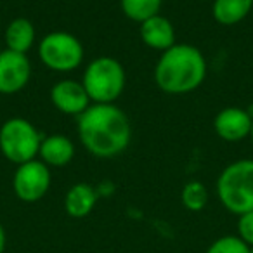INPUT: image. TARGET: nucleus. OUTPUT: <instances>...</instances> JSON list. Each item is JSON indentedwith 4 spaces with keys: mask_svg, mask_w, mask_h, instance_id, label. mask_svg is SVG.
<instances>
[{
    "mask_svg": "<svg viewBox=\"0 0 253 253\" xmlns=\"http://www.w3.org/2000/svg\"><path fill=\"white\" fill-rule=\"evenodd\" d=\"M82 146L95 158L122 155L132 139V125L126 113L116 104H90L77 120Z\"/></svg>",
    "mask_w": 253,
    "mask_h": 253,
    "instance_id": "obj_1",
    "label": "nucleus"
},
{
    "mask_svg": "<svg viewBox=\"0 0 253 253\" xmlns=\"http://www.w3.org/2000/svg\"><path fill=\"white\" fill-rule=\"evenodd\" d=\"M207 73V59L198 47L191 43H175L162 52L153 78L165 94L184 95L201 87Z\"/></svg>",
    "mask_w": 253,
    "mask_h": 253,
    "instance_id": "obj_2",
    "label": "nucleus"
},
{
    "mask_svg": "<svg viewBox=\"0 0 253 253\" xmlns=\"http://www.w3.org/2000/svg\"><path fill=\"white\" fill-rule=\"evenodd\" d=\"M220 205L234 215L253 210V158L229 163L215 182Z\"/></svg>",
    "mask_w": 253,
    "mask_h": 253,
    "instance_id": "obj_3",
    "label": "nucleus"
},
{
    "mask_svg": "<svg viewBox=\"0 0 253 253\" xmlns=\"http://www.w3.org/2000/svg\"><path fill=\"white\" fill-rule=\"evenodd\" d=\"M82 84L92 104H115L125 90V68L115 57L99 56L85 66Z\"/></svg>",
    "mask_w": 253,
    "mask_h": 253,
    "instance_id": "obj_4",
    "label": "nucleus"
},
{
    "mask_svg": "<svg viewBox=\"0 0 253 253\" xmlns=\"http://www.w3.org/2000/svg\"><path fill=\"white\" fill-rule=\"evenodd\" d=\"M45 135L30 120L14 116L0 126V153L7 162L23 165L37 160Z\"/></svg>",
    "mask_w": 253,
    "mask_h": 253,
    "instance_id": "obj_5",
    "label": "nucleus"
},
{
    "mask_svg": "<svg viewBox=\"0 0 253 253\" xmlns=\"http://www.w3.org/2000/svg\"><path fill=\"white\" fill-rule=\"evenodd\" d=\"M82 42L68 32H50L39 42V59L56 73H70L84 63Z\"/></svg>",
    "mask_w": 253,
    "mask_h": 253,
    "instance_id": "obj_6",
    "label": "nucleus"
},
{
    "mask_svg": "<svg viewBox=\"0 0 253 253\" xmlns=\"http://www.w3.org/2000/svg\"><path fill=\"white\" fill-rule=\"evenodd\" d=\"M50 169L40 160L18 165L12 177V191L23 203H37L50 189Z\"/></svg>",
    "mask_w": 253,
    "mask_h": 253,
    "instance_id": "obj_7",
    "label": "nucleus"
},
{
    "mask_svg": "<svg viewBox=\"0 0 253 253\" xmlns=\"http://www.w3.org/2000/svg\"><path fill=\"white\" fill-rule=\"evenodd\" d=\"M32 78V63L28 54L0 50V94L12 95L21 92Z\"/></svg>",
    "mask_w": 253,
    "mask_h": 253,
    "instance_id": "obj_8",
    "label": "nucleus"
},
{
    "mask_svg": "<svg viewBox=\"0 0 253 253\" xmlns=\"http://www.w3.org/2000/svg\"><path fill=\"white\" fill-rule=\"evenodd\" d=\"M49 95L50 102L57 111L68 116H77V118L92 104L84 84L70 78L56 82Z\"/></svg>",
    "mask_w": 253,
    "mask_h": 253,
    "instance_id": "obj_9",
    "label": "nucleus"
},
{
    "mask_svg": "<svg viewBox=\"0 0 253 253\" xmlns=\"http://www.w3.org/2000/svg\"><path fill=\"white\" fill-rule=\"evenodd\" d=\"M253 118L248 109L239 106H227L220 109L213 120V130L225 142H241L252 134Z\"/></svg>",
    "mask_w": 253,
    "mask_h": 253,
    "instance_id": "obj_10",
    "label": "nucleus"
},
{
    "mask_svg": "<svg viewBox=\"0 0 253 253\" xmlns=\"http://www.w3.org/2000/svg\"><path fill=\"white\" fill-rule=\"evenodd\" d=\"M139 35L144 45L153 50L165 52L172 45H175V28L172 21L162 14H156L153 18L146 19L139 25Z\"/></svg>",
    "mask_w": 253,
    "mask_h": 253,
    "instance_id": "obj_11",
    "label": "nucleus"
},
{
    "mask_svg": "<svg viewBox=\"0 0 253 253\" xmlns=\"http://www.w3.org/2000/svg\"><path fill=\"white\" fill-rule=\"evenodd\" d=\"M75 144L68 135L64 134H52L45 135L40 144L39 158L47 167H54V169H63V167L70 165L71 160L75 158Z\"/></svg>",
    "mask_w": 253,
    "mask_h": 253,
    "instance_id": "obj_12",
    "label": "nucleus"
},
{
    "mask_svg": "<svg viewBox=\"0 0 253 253\" xmlns=\"http://www.w3.org/2000/svg\"><path fill=\"white\" fill-rule=\"evenodd\" d=\"M99 200L97 187L87 182H78L71 186L64 194V211L71 218H85L92 213Z\"/></svg>",
    "mask_w": 253,
    "mask_h": 253,
    "instance_id": "obj_13",
    "label": "nucleus"
},
{
    "mask_svg": "<svg viewBox=\"0 0 253 253\" xmlns=\"http://www.w3.org/2000/svg\"><path fill=\"white\" fill-rule=\"evenodd\" d=\"M5 39V49L14 50L19 54H28L32 47L35 45L37 32L35 26L30 19L26 18H16L7 25L4 33Z\"/></svg>",
    "mask_w": 253,
    "mask_h": 253,
    "instance_id": "obj_14",
    "label": "nucleus"
},
{
    "mask_svg": "<svg viewBox=\"0 0 253 253\" xmlns=\"http://www.w3.org/2000/svg\"><path fill=\"white\" fill-rule=\"evenodd\" d=\"M253 9L252 0H213L211 14L222 26H234L248 18Z\"/></svg>",
    "mask_w": 253,
    "mask_h": 253,
    "instance_id": "obj_15",
    "label": "nucleus"
},
{
    "mask_svg": "<svg viewBox=\"0 0 253 253\" xmlns=\"http://www.w3.org/2000/svg\"><path fill=\"white\" fill-rule=\"evenodd\" d=\"M163 0H120L123 16L134 23H144L146 19L160 14Z\"/></svg>",
    "mask_w": 253,
    "mask_h": 253,
    "instance_id": "obj_16",
    "label": "nucleus"
},
{
    "mask_svg": "<svg viewBox=\"0 0 253 253\" xmlns=\"http://www.w3.org/2000/svg\"><path fill=\"white\" fill-rule=\"evenodd\" d=\"M208 200H210V193H208L207 186L200 180L187 182L180 193V201H182L184 208L189 211H201L208 205Z\"/></svg>",
    "mask_w": 253,
    "mask_h": 253,
    "instance_id": "obj_17",
    "label": "nucleus"
},
{
    "mask_svg": "<svg viewBox=\"0 0 253 253\" xmlns=\"http://www.w3.org/2000/svg\"><path fill=\"white\" fill-rule=\"evenodd\" d=\"M205 253H250V246L238 234H227L215 239Z\"/></svg>",
    "mask_w": 253,
    "mask_h": 253,
    "instance_id": "obj_18",
    "label": "nucleus"
},
{
    "mask_svg": "<svg viewBox=\"0 0 253 253\" xmlns=\"http://www.w3.org/2000/svg\"><path fill=\"white\" fill-rule=\"evenodd\" d=\"M238 238L248 246H253V210L238 215Z\"/></svg>",
    "mask_w": 253,
    "mask_h": 253,
    "instance_id": "obj_19",
    "label": "nucleus"
},
{
    "mask_svg": "<svg viewBox=\"0 0 253 253\" xmlns=\"http://www.w3.org/2000/svg\"><path fill=\"white\" fill-rule=\"evenodd\" d=\"M5 245H7V236H5L4 225L0 224V253H4V252H5Z\"/></svg>",
    "mask_w": 253,
    "mask_h": 253,
    "instance_id": "obj_20",
    "label": "nucleus"
},
{
    "mask_svg": "<svg viewBox=\"0 0 253 253\" xmlns=\"http://www.w3.org/2000/svg\"><path fill=\"white\" fill-rule=\"evenodd\" d=\"M250 137H252V142H253V125H252V134H250Z\"/></svg>",
    "mask_w": 253,
    "mask_h": 253,
    "instance_id": "obj_21",
    "label": "nucleus"
},
{
    "mask_svg": "<svg viewBox=\"0 0 253 253\" xmlns=\"http://www.w3.org/2000/svg\"><path fill=\"white\" fill-rule=\"evenodd\" d=\"M250 253H253V246H250Z\"/></svg>",
    "mask_w": 253,
    "mask_h": 253,
    "instance_id": "obj_22",
    "label": "nucleus"
},
{
    "mask_svg": "<svg viewBox=\"0 0 253 253\" xmlns=\"http://www.w3.org/2000/svg\"><path fill=\"white\" fill-rule=\"evenodd\" d=\"M252 2H253V0H252Z\"/></svg>",
    "mask_w": 253,
    "mask_h": 253,
    "instance_id": "obj_23",
    "label": "nucleus"
}]
</instances>
